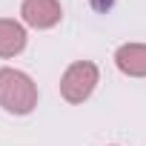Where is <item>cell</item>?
<instances>
[{
    "instance_id": "5b68a950",
    "label": "cell",
    "mask_w": 146,
    "mask_h": 146,
    "mask_svg": "<svg viewBox=\"0 0 146 146\" xmlns=\"http://www.w3.org/2000/svg\"><path fill=\"white\" fill-rule=\"evenodd\" d=\"M26 26L12 20V17H0V57H17L26 49Z\"/></svg>"
},
{
    "instance_id": "7a4b0ae2",
    "label": "cell",
    "mask_w": 146,
    "mask_h": 146,
    "mask_svg": "<svg viewBox=\"0 0 146 146\" xmlns=\"http://www.w3.org/2000/svg\"><path fill=\"white\" fill-rule=\"evenodd\" d=\"M100 80V72L92 60H78V63H72L66 72H63V78H60V95L66 103H83L92 98L95 86Z\"/></svg>"
},
{
    "instance_id": "277c9868",
    "label": "cell",
    "mask_w": 146,
    "mask_h": 146,
    "mask_svg": "<svg viewBox=\"0 0 146 146\" xmlns=\"http://www.w3.org/2000/svg\"><path fill=\"white\" fill-rule=\"evenodd\" d=\"M115 66L129 78H146V43H123V46H117Z\"/></svg>"
},
{
    "instance_id": "6da1fadb",
    "label": "cell",
    "mask_w": 146,
    "mask_h": 146,
    "mask_svg": "<svg viewBox=\"0 0 146 146\" xmlns=\"http://www.w3.org/2000/svg\"><path fill=\"white\" fill-rule=\"evenodd\" d=\"M0 106L9 115H29L37 106V83L20 69H0Z\"/></svg>"
},
{
    "instance_id": "3957f363",
    "label": "cell",
    "mask_w": 146,
    "mask_h": 146,
    "mask_svg": "<svg viewBox=\"0 0 146 146\" xmlns=\"http://www.w3.org/2000/svg\"><path fill=\"white\" fill-rule=\"evenodd\" d=\"M20 17L32 29H52L60 23L63 9H60V0H23Z\"/></svg>"
}]
</instances>
